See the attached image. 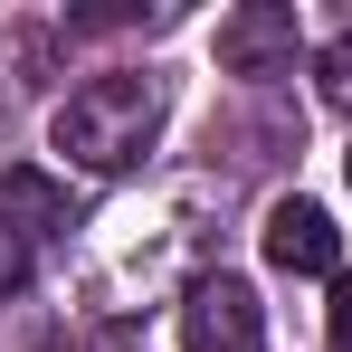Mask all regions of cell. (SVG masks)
<instances>
[{
  "label": "cell",
  "mask_w": 352,
  "mask_h": 352,
  "mask_svg": "<svg viewBox=\"0 0 352 352\" xmlns=\"http://www.w3.org/2000/svg\"><path fill=\"white\" fill-rule=\"evenodd\" d=\"M48 143H58L76 172H133V162L162 143V76H133V67L86 76V86L58 105Z\"/></svg>",
  "instance_id": "cell-1"
},
{
  "label": "cell",
  "mask_w": 352,
  "mask_h": 352,
  "mask_svg": "<svg viewBox=\"0 0 352 352\" xmlns=\"http://www.w3.org/2000/svg\"><path fill=\"white\" fill-rule=\"evenodd\" d=\"M181 343L190 352H267V314L248 276H200L181 305Z\"/></svg>",
  "instance_id": "cell-2"
},
{
  "label": "cell",
  "mask_w": 352,
  "mask_h": 352,
  "mask_svg": "<svg viewBox=\"0 0 352 352\" xmlns=\"http://www.w3.org/2000/svg\"><path fill=\"white\" fill-rule=\"evenodd\" d=\"M219 67L229 76H286L295 67V10L286 0H248L219 19Z\"/></svg>",
  "instance_id": "cell-3"
},
{
  "label": "cell",
  "mask_w": 352,
  "mask_h": 352,
  "mask_svg": "<svg viewBox=\"0 0 352 352\" xmlns=\"http://www.w3.org/2000/svg\"><path fill=\"white\" fill-rule=\"evenodd\" d=\"M267 267H286V276H343V229H333V210L276 200V210H267Z\"/></svg>",
  "instance_id": "cell-4"
},
{
  "label": "cell",
  "mask_w": 352,
  "mask_h": 352,
  "mask_svg": "<svg viewBox=\"0 0 352 352\" xmlns=\"http://www.w3.org/2000/svg\"><path fill=\"white\" fill-rule=\"evenodd\" d=\"M314 76H324V105H333V115H352V29L314 58Z\"/></svg>",
  "instance_id": "cell-5"
},
{
  "label": "cell",
  "mask_w": 352,
  "mask_h": 352,
  "mask_svg": "<svg viewBox=\"0 0 352 352\" xmlns=\"http://www.w3.org/2000/svg\"><path fill=\"white\" fill-rule=\"evenodd\" d=\"M324 333H333V352H352V276H333V305H324Z\"/></svg>",
  "instance_id": "cell-6"
},
{
  "label": "cell",
  "mask_w": 352,
  "mask_h": 352,
  "mask_svg": "<svg viewBox=\"0 0 352 352\" xmlns=\"http://www.w3.org/2000/svg\"><path fill=\"white\" fill-rule=\"evenodd\" d=\"M19 286H29V248L0 229V295H19Z\"/></svg>",
  "instance_id": "cell-7"
},
{
  "label": "cell",
  "mask_w": 352,
  "mask_h": 352,
  "mask_svg": "<svg viewBox=\"0 0 352 352\" xmlns=\"http://www.w3.org/2000/svg\"><path fill=\"white\" fill-rule=\"evenodd\" d=\"M343 172H352V162H343Z\"/></svg>",
  "instance_id": "cell-8"
}]
</instances>
